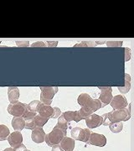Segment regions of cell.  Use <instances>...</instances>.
<instances>
[{
	"label": "cell",
	"mask_w": 134,
	"mask_h": 151,
	"mask_svg": "<svg viewBox=\"0 0 134 151\" xmlns=\"http://www.w3.org/2000/svg\"><path fill=\"white\" fill-rule=\"evenodd\" d=\"M78 104L82 108H86L96 112L102 108V103L99 99H93L87 93H81L79 95L77 99Z\"/></svg>",
	"instance_id": "6da1fadb"
},
{
	"label": "cell",
	"mask_w": 134,
	"mask_h": 151,
	"mask_svg": "<svg viewBox=\"0 0 134 151\" xmlns=\"http://www.w3.org/2000/svg\"><path fill=\"white\" fill-rule=\"evenodd\" d=\"M128 110L127 108H123L107 113V117L109 123H121L129 120L131 118L130 105H128Z\"/></svg>",
	"instance_id": "7a4b0ae2"
},
{
	"label": "cell",
	"mask_w": 134,
	"mask_h": 151,
	"mask_svg": "<svg viewBox=\"0 0 134 151\" xmlns=\"http://www.w3.org/2000/svg\"><path fill=\"white\" fill-rule=\"evenodd\" d=\"M66 134H67V130L60 129L54 127L49 134H45L44 141L49 146L52 147L56 145H59L61 140L64 137H66Z\"/></svg>",
	"instance_id": "3957f363"
},
{
	"label": "cell",
	"mask_w": 134,
	"mask_h": 151,
	"mask_svg": "<svg viewBox=\"0 0 134 151\" xmlns=\"http://www.w3.org/2000/svg\"><path fill=\"white\" fill-rule=\"evenodd\" d=\"M40 102L45 104L49 105L52 103L54 96L58 92L59 88L57 86H40Z\"/></svg>",
	"instance_id": "277c9868"
},
{
	"label": "cell",
	"mask_w": 134,
	"mask_h": 151,
	"mask_svg": "<svg viewBox=\"0 0 134 151\" xmlns=\"http://www.w3.org/2000/svg\"><path fill=\"white\" fill-rule=\"evenodd\" d=\"M29 111L28 106L25 103L17 102L15 103H10L8 107V112L14 117H24Z\"/></svg>",
	"instance_id": "5b68a950"
},
{
	"label": "cell",
	"mask_w": 134,
	"mask_h": 151,
	"mask_svg": "<svg viewBox=\"0 0 134 151\" xmlns=\"http://www.w3.org/2000/svg\"><path fill=\"white\" fill-rule=\"evenodd\" d=\"M98 88L101 90L99 100L103 108L107 106V104H109L113 99V88L111 86H98Z\"/></svg>",
	"instance_id": "8992f818"
},
{
	"label": "cell",
	"mask_w": 134,
	"mask_h": 151,
	"mask_svg": "<svg viewBox=\"0 0 134 151\" xmlns=\"http://www.w3.org/2000/svg\"><path fill=\"white\" fill-rule=\"evenodd\" d=\"M109 104L112 106V108L114 110L123 109V108H126L128 106V100L123 95H117V96L113 97Z\"/></svg>",
	"instance_id": "52a82bcc"
},
{
	"label": "cell",
	"mask_w": 134,
	"mask_h": 151,
	"mask_svg": "<svg viewBox=\"0 0 134 151\" xmlns=\"http://www.w3.org/2000/svg\"><path fill=\"white\" fill-rule=\"evenodd\" d=\"M88 145L98 146V147H104L107 145V138L103 134H100L97 133H91Z\"/></svg>",
	"instance_id": "ba28073f"
},
{
	"label": "cell",
	"mask_w": 134,
	"mask_h": 151,
	"mask_svg": "<svg viewBox=\"0 0 134 151\" xmlns=\"http://www.w3.org/2000/svg\"><path fill=\"white\" fill-rule=\"evenodd\" d=\"M85 120H86V124L89 129H96L97 127L101 126L103 123V119L102 116L95 114V113H92L89 117H87Z\"/></svg>",
	"instance_id": "9c48e42d"
},
{
	"label": "cell",
	"mask_w": 134,
	"mask_h": 151,
	"mask_svg": "<svg viewBox=\"0 0 134 151\" xmlns=\"http://www.w3.org/2000/svg\"><path fill=\"white\" fill-rule=\"evenodd\" d=\"M8 141L9 144L10 145L11 148H15L16 146L19 145L20 144L23 143V136L22 134L19 131H14V133H12L9 135L8 137Z\"/></svg>",
	"instance_id": "30bf717a"
},
{
	"label": "cell",
	"mask_w": 134,
	"mask_h": 151,
	"mask_svg": "<svg viewBox=\"0 0 134 151\" xmlns=\"http://www.w3.org/2000/svg\"><path fill=\"white\" fill-rule=\"evenodd\" d=\"M45 132L44 131L42 128H37L32 130L31 134V139L32 140L36 143V144H40L44 142V138H45Z\"/></svg>",
	"instance_id": "8fae6325"
},
{
	"label": "cell",
	"mask_w": 134,
	"mask_h": 151,
	"mask_svg": "<svg viewBox=\"0 0 134 151\" xmlns=\"http://www.w3.org/2000/svg\"><path fill=\"white\" fill-rule=\"evenodd\" d=\"M38 113L40 116H42L44 118L51 119L54 113V108H52L49 105H45V104L41 103L39 108Z\"/></svg>",
	"instance_id": "7c38bea8"
},
{
	"label": "cell",
	"mask_w": 134,
	"mask_h": 151,
	"mask_svg": "<svg viewBox=\"0 0 134 151\" xmlns=\"http://www.w3.org/2000/svg\"><path fill=\"white\" fill-rule=\"evenodd\" d=\"M59 144H60L59 145L64 151H73L75 149V140L72 138H69L67 136L64 137Z\"/></svg>",
	"instance_id": "4fadbf2b"
},
{
	"label": "cell",
	"mask_w": 134,
	"mask_h": 151,
	"mask_svg": "<svg viewBox=\"0 0 134 151\" xmlns=\"http://www.w3.org/2000/svg\"><path fill=\"white\" fill-rule=\"evenodd\" d=\"M8 97L10 103H15L19 102V90L16 86H9L8 88Z\"/></svg>",
	"instance_id": "5bb4252c"
},
{
	"label": "cell",
	"mask_w": 134,
	"mask_h": 151,
	"mask_svg": "<svg viewBox=\"0 0 134 151\" xmlns=\"http://www.w3.org/2000/svg\"><path fill=\"white\" fill-rule=\"evenodd\" d=\"M12 127L15 131L20 132L25 128V121L22 117H14L12 119Z\"/></svg>",
	"instance_id": "9a60e30c"
},
{
	"label": "cell",
	"mask_w": 134,
	"mask_h": 151,
	"mask_svg": "<svg viewBox=\"0 0 134 151\" xmlns=\"http://www.w3.org/2000/svg\"><path fill=\"white\" fill-rule=\"evenodd\" d=\"M92 113H94V111L86 108H81L80 110L76 111V119L75 122L78 123L82 119H86L87 117H89Z\"/></svg>",
	"instance_id": "2e32d148"
},
{
	"label": "cell",
	"mask_w": 134,
	"mask_h": 151,
	"mask_svg": "<svg viewBox=\"0 0 134 151\" xmlns=\"http://www.w3.org/2000/svg\"><path fill=\"white\" fill-rule=\"evenodd\" d=\"M91 133V130L89 129H81L77 140L88 144V141H89V138H90Z\"/></svg>",
	"instance_id": "e0dca14e"
},
{
	"label": "cell",
	"mask_w": 134,
	"mask_h": 151,
	"mask_svg": "<svg viewBox=\"0 0 134 151\" xmlns=\"http://www.w3.org/2000/svg\"><path fill=\"white\" fill-rule=\"evenodd\" d=\"M33 120H34V126H35V129H37V128H43L44 125L48 122L49 119L44 118L42 116H40L39 114H37L34 118Z\"/></svg>",
	"instance_id": "ac0fdd59"
},
{
	"label": "cell",
	"mask_w": 134,
	"mask_h": 151,
	"mask_svg": "<svg viewBox=\"0 0 134 151\" xmlns=\"http://www.w3.org/2000/svg\"><path fill=\"white\" fill-rule=\"evenodd\" d=\"M9 134V129L4 124H0V141L6 140Z\"/></svg>",
	"instance_id": "d6986e66"
},
{
	"label": "cell",
	"mask_w": 134,
	"mask_h": 151,
	"mask_svg": "<svg viewBox=\"0 0 134 151\" xmlns=\"http://www.w3.org/2000/svg\"><path fill=\"white\" fill-rule=\"evenodd\" d=\"M109 126V129L110 130L114 133V134H118L120 133L123 129V122L121 123H110L108 124Z\"/></svg>",
	"instance_id": "ffe728a7"
},
{
	"label": "cell",
	"mask_w": 134,
	"mask_h": 151,
	"mask_svg": "<svg viewBox=\"0 0 134 151\" xmlns=\"http://www.w3.org/2000/svg\"><path fill=\"white\" fill-rule=\"evenodd\" d=\"M69 124L70 123H68L64 119V117L62 115H60L58 118V122H57V124L55 125V128H58V129H60L67 130L68 127H69Z\"/></svg>",
	"instance_id": "44dd1931"
},
{
	"label": "cell",
	"mask_w": 134,
	"mask_h": 151,
	"mask_svg": "<svg viewBox=\"0 0 134 151\" xmlns=\"http://www.w3.org/2000/svg\"><path fill=\"white\" fill-rule=\"evenodd\" d=\"M125 77H126V81H125V86L124 87H120L118 86V90L122 93H128L130 90V87H131V85H130V80H131V77L128 74H125Z\"/></svg>",
	"instance_id": "7402d4cb"
},
{
	"label": "cell",
	"mask_w": 134,
	"mask_h": 151,
	"mask_svg": "<svg viewBox=\"0 0 134 151\" xmlns=\"http://www.w3.org/2000/svg\"><path fill=\"white\" fill-rule=\"evenodd\" d=\"M61 115L68 123H70L71 121H75L76 119V111H67L62 113Z\"/></svg>",
	"instance_id": "603a6c76"
},
{
	"label": "cell",
	"mask_w": 134,
	"mask_h": 151,
	"mask_svg": "<svg viewBox=\"0 0 134 151\" xmlns=\"http://www.w3.org/2000/svg\"><path fill=\"white\" fill-rule=\"evenodd\" d=\"M41 103H42L40 101H39V100H34L32 102H30L27 105L29 111L34 112V113H38V110H39V108Z\"/></svg>",
	"instance_id": "cb8c5ba5"
},
{
	"label": "cell",
	"mask_w": 134,
	"mask_h": 151,
	"mask_svg": "<svg viewBox=\"0 0 134 151\" xmlns=\"http://www.w3.org/2000/svg\"><path fill=\"white\" fill-rule=\"evenodd\" d=\"M81 129L80 127H75L74 129H72L70 131V134H71V138L74 139V140H77L79 134H80V132Z\"/></svg>",
	"instance_id": "d4e9b609"
},
{
	"label": "cell",
	"mask_w": 134,
	"mask_h": 151,
	"mask_svg": "<svg viewBox=\"0 0 134 151\" xmlns=\"http://www.w3.org/2000/svg\"><path fill=\"white\" fill-rule=\"evenodd\" d=\"M37 115V113H34V112H30V111H28L26 113H25V115L23 117V119H24V121H29V120H31L33 119L35 116Z\"/></svg>",
	"instance_id": "484cf974"
},
{
	"label": "cell",
	"mask_w": 134,
	"mask_h": 151,
	"mask_svg": "<svg viewBox=\"0 0 134 151\" xmlns=\"http://www.w3.org/2000/svg\"><path fill=\"white\" fill-rule=\"evenodd\" d=\"M97 44L95 42H91V41H84V42H81V43L77 44L75 45V47H78V46H96Z\"/></svg>",
	"instance_id": "4316f807"
},
{
	"label": "cell",
	"mask_w": 134,
	"mask_h": 151,
	"mask_svg": "<svg viewBox=\"0 0 134 151\" xmlns=\"http://www.w3.org/2000/svg\"><path fill=\"white\" fill-rule=\"evenodd\" d=\"M61 115V111L59 108H54V113L53 116L51 119H56V118H59V116Z\"/></svg>",
	"instance_id": "83f0119b"
},
{
	"label": "cell",
	"mask_w": 134,
	"mask_h": 151,
	"mask_svg": "<svg viewBox=\"0 0 134 151\" xmlns=\"http://www.w3.org/2000/svg\"><path fill=\"white\" fill-rule=\"evenodd\" d=\"M26 150V147L24 145H23V144H20L19 145L16 146L15 148H14L13 149V151H24Z\"/></svg>",
	"instance_id": "f1b7e54d"
},
{
	"label": "cell",
	"mask_w": 134,
	"mask_h": 151,
	"mask_svg": "<svg viewBox=\"0 0 134 151\" xmlns=\"http://www.w3.org/2000/svg\"><path fill=\"white\" fill-rule=\"evenodd\" d=\"M16 44L18 46H28L29 45V41H16Z\"/></svg>",
	"instance_id": "f546056e"
},
{
	"label": "cell",
	"mask_w": 134,
	"mask_h": 151,
	"mask_svg": "<svg viewBox=\"0 0 134 151\" xmlns=\"http://www.w3.org/2000/svg\"><path fill=\"white\" fill-rule=\"evenodd\" d=\"M123 42H107V46H113V45H118V46H122Z\"/></svg>",
	"instance_id": "4dcf8cb0"
},
{
	"label": "cell",
	"mask_w": 134,
	"mask_h": 151,
	"mask_svg": "<svg viewBox=\"0 0 134 151\" xmlns=\"http://www.w3.org/2000/svg\"><path fill=\"white\" fill-rule=\"evenodd\" d=\"M51 151H64L62 150V148L60 147L59 145H56L52 146V150Z\"/></svg>",
	"instance_id": "1f68e13d"
},
{
	"label": "cell",
	"mask_w": 134,
	"mask_h": 151,
	"mask_svg": "<svg viewBox=\"0 0 134 151\" xmlns=\"http://www.w3.org/2000/svg\"><path fill=\"white\" fill-rule=\"evenodd\" d=\"M32 47H35V46H45V45H44V42H35V43H34L31 45Z\"/></svg>",
	"instance_id": "d6a6232c"
},
{
	"label": "cell",
	"mask_w": 134,
	"mask_h": 151,
	"mask_svg": "<svg viewBox=\"0 0 134 151\" xmlns=\"http://www.w3.org/2000/svg\"><path fill=\"white\" fill-rule=\"evenodd\" d=\"M57 44H58V42L57 41H54V42H53V41H51V42H47L46 43V45H47V46H57Z\"/></svg>",
	"instance_id": "836d02e7"
},
{
	"label": "cell",
	"mask_w": 134,
	"mask_h": 151,
	"mask_svg": "<svg viewBox=\"0 0 134 151\" xmlns=\"http://www.w3.org/2000/svg\"><path fill=\"white\" fill-rule=\"evenodd\" d=\"M3 151H13V148H7V149H5Z\"/></svg>",
	"instance_id": "e575fe53"
},
{
	"label": "cell",
	"mask_w": 134,
	"mask_h": 151,
	"mask_svg": "<svg viewBox=\"0 0 134 151\" xmlns=\"http://www.w3.org/2000/svg\"><path fill=\"white\" fill-rule=\"evenodd\" d=\"M24 151H31V150H27V149H26V150H25Z\"/></svg>",
	"instance_id": "d590c367"
},
{
	"label": "cell",
	"mask_w": 134,
	"mask_h": 151,
	"mask_svg": "<svg viewBox=\"0 0 134 151\" xmlns=\"http://www.w3.org/2000/svg\"><path fill=\"white\" fill-rule=\"evenodd\" d=\"M0 44H1V41H0Z\"/></svg>",
	"instance_id": "8d00e7d4"
}]
</instances>
